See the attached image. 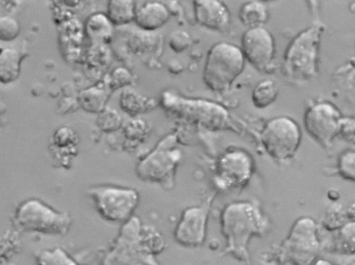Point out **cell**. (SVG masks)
Returning a JSON list of instances; mask_svg holds the SVG:
<instances>
[{
    "label": "cell",
    "mask_w": 355,
    "mask_h": 265,
    "mask_svg": "<svg viewBox=\"0 0 355 265\" xmlns=\"http://www.w3.org/2000/svg\"><path fill=\"white\" fill-rule=\"evenodd\" d=\"M322 28L321 24H313L300 32L289 44L283 63L288 78L301 82L315 76Z\"/></svg>",
    "instance_id": "6da1fadb"
},
{
    "label": "cell",
    "mask_w": 355,
    "mask_h": 265,
    "mask_svg": "<svg viewBox=\"0 0 355 265\" xmlns=\"http://www.w3.org/2000/svg\"><path fill=\"white\" fill-rule=\"evenodd\" d=\"M245 58L240 48L222 42L209 51L203 70V80L212 91L227 90L242 72Z\"/></svg>",
    "instance_id": "7a4b0ae2"
},
{
    "label": "cell",
    "mask_w": 355,
    "mask_h": 265,
    "mask_svg": "<svg viewBox=\"0 0 355 265\" xmlns=\"http://www.w3.org/2000/svg\"><path fill=\"white\" fill-rule=\"evenodd\" d=\"M88 194L98 215L112 223L123 224L133 216L140 198L136 189L114 185L93 186Z\"/></svg>",
    "instance_id": "3957f363"
},
{
    "label": "cell",
    "mask_w": 355,
    "mask_h": 265,
    "mask_svg": "<svg viewBox=\"0 0 355 265\" xmlns=\"http://www.w3.org/2000/svg\"><path fill=\"white\" fill-rule=\"evenodd\" d=\"M174 142L173 136H168L137 164L136 173L141 180L168 188L173 186L175 171L182 158V153L174 147Z\"/></svg>",
    "instance_id": "277c9868"
},
{
    "label": "cell",
    "mask_w": 355,
    "mask_h": 265,
    "mask_svg": "<svg viewBox=\"0 0 355 265\" xmlns=\"http://www.w3.org/2000/svg\"><path fill=\"white\" fill-rule=\"evenodd\" d=\"M15 221L23 231L62 235L69 230V214L54 210L36 199L24 202L17 210Z\"/></svg>",
    "instance_id": "5b68a950"
},
{
    "label": "cell",
    "mask_w": 355,
    "mask_h": 265,
    "mask_svg": "<svg viewBox=\"0 0 355 265\" xmlns=\"http://www.w3.org/2000/svg\"><path fill=\"white\" fill-rule=\"evenodd\" d=\"M162 102L175 116L207 128H218L227 120L226 110L213 102L184 99L170 92L163 94Z\"/></svg>",
    "instance_id": "8992f818"
},
{
    "label": "cell",
    "mask_w": 355,
    "mask_h": 265,
    "mask_svg": "<svg viewBox=\"0 0 355 265\" xmlns=\"http://www.w3.org/2000/svg\"><path fill=\"white\" fill-rule=\"evenodd\" d=\"M301 139L298 125L287 117L269 120L261 134V142L266 153L272 158L286 160L292 157Z\"/></svg>",
    "instance_id": "52a82bcc"
},
{
    "label": "cell",
    "mask_w": 355,
    "mask_h": 265,
    "mask_svg": "<svg viewBox=\"0 0 355 265\" xmlns=\"http://www.w3.org/2000/svg\"><path fill=\"white\" fill-rule=\"evenodd\" d=\"M261 214L247 203H232L224 210L222 228L232 248L245 250L248 239L260 228Z\"/></svg>",
    "instance_id": "ba28073f"
},
{
    "label": "cell",
    "mask_w": 355,
    "mask_h": 265,
    "mask_svg": "<svg viewBox=\"0 0 355 265\" xmlns=\"http://www.w3.org/2000/svg\"><path fill=\"white\" fill-rule=\"evenodd\" d=\"M341 117L333 104L323 101L311 105L306 110L304 123L306 131L313 138L327 146L338 135Z\"/></svg>",
    "instance_id": "9c48e42d"
},
{
    "label": "cell",
    "mask_w": 355,
    "mask_h": 265,
    "mask_svg": "<svg viewBox=\"0 0 355 265\" xmlns=\"http://www.w3.org/2000/svg\"><path fill=\"white\" fill-rule=\"evenodd\" d=\"M207 216L206 206H192L184 209L174 230L175 241L187 248L200 246L205 239Z\"/></svg>",
    "instance_id": "30bf717a"
},
{
    "label": "cell",
    "mask_w": 355,
    "mask_h": 265,
    "mask_svg": "<svg viewBox=\"0 0 355 265\" xmlns=\"http://www.w3.org/2000/svg\"><path fill=\"white\" fill-rule=\"evenodd\" d=\"M244 58L256 69L266 70L271 64L275 54V42L270 33L266 28H248L241 38Z\"/></svg>",
    "instance_id": "8fae6325"
},
{
    "label": "cell",
    "mask_w": 355,
    "mask_h": 265,
    "mask_svg": "<svg viewBox=\"0 0 355 265\" xmlns=\"http://www.w3.org/2000/svg\"><path fill=\"white\" fill-rule=\"evenodd\" d=\"M252 166L250 157L245 151H229L218 160L219 176L227 185H241L249 179Z\"/></svg>",
    "instance_id": "7c38bea8"
},
{
    "label": "cell",
    "mask_w": 355,
    "mask_h": 265,
    "mask_svg": "<svg viewBox=\"0 0 355 265\" xmlns=\"http://www.w3.org/2000/svg\"><path fill=\"white\" fill-rule=\"evenodd\" d=\"M193 6L196 19L202 26L213 30H223L228 26L230 15L223 2L214 0L194 1Z\"/></svg>",
    "instance_id": "4fadbf2b"
},
{
    "label": "cell",
    "mask_w": 355,
    "mask_h": 265,
    "mask_svg": "<svg viewBox=\"0 0 355 265\" xmlns=\"http://www.w3.org/2000/svg\"><path fill=\"white\" fill-rule=\"evenodd\" d=\"M169 10L162 3L150 1L136 10L135 21L146 31H155L162 26L169 19Z\"/></svg>",
    "instance_id": "5bb4252c"
},
{
    "label": "cell",
    "mask_w": 355,
    "mask_h": 265,
    "mask_svg": "<svg viewBox=\"0 0 355 265\" xmlns=\"http://www.w3.org/2000/svg\"><path fill=\"white\" fill-rule=\"evenodd\" d=\"M85 31L92 40L105 42L112 35L113 24L107 15L96 13L87 20Z\"/></svg>",
    "instance_id": "9a60e30c"
},
{
    "label": "cell",
    "mask_w": 355,
    "mask_h": 265,
    "mask_svg": "<svg viewBox=\"0 0 355 265\" xmlns=\"http://www.w3.org/2000/svg\"><path fill=\"white\" fill-rule=\"evenodd\" d=\"M239 17L241 22L249 28L261 27L267 20V7L261 1H248L240 8Z\"/></svg>",
    "instance_id": "2e32d148"
},
{
    "label": "cell",
    "mask_w": 355,
    "mask_h": 265,
    "mask_svg": "<svg viewBox=\"0 0 355 265\" xmlns=\"http://www.w3.org/2000/svg\"><path fill=\"white\" fill-rule=\"evenodd\" d=\"M21 55L14 49L0 51V81L4 83L15 80L19 74Z\"/></svg>",
    "instance_id": "e0dca14e"
},
{
    "label": "cell",
    "mask_w": 355,
    "mask_h": 265,
    "mask_svg": "<svg viewBox=\"0 0 355 265\" xmlns=\"http://www.w3.org/2000/svg\"><path fill=\"white\" fill-rule=\"evenodd\" d=\"M135 5L130 0H112L107 4V17L114 25H123L135 19Z\"/></svg>",
    "instance_id": "ac0fdd59"
},
{
    "label": "cell",
    "mask_w": 355,
    "mask_h": 265,
    "mask_svg": "<svg viewBox=\"0 0 355 265\" xmlns=\"http://www.w3.org/2000/svg\"><path fill=\"white\" fill-rule=\"evenodd\" d=\"M120 104L123 111L132 115L150 110L155 105L152 99H149L131 89H126L122 92Z\"/></svg>",
    "instance_id": "d6986e66"
},
{
    "label": "cell",
    "mask_w": 355,
    "mask_h": 265,
    "mask_svg": "<svg viewBox=\"0 0 355 265\" xmlns=\"http://www.w3.org/2000/svg\"><path fill=\"white\" fill-rule=\"evenodd\" d=\"M277 89L275 83L270 80H264L258 83L252 93V101L258 108H264L276 99Z\"/></svg>",
    "instance_id": "ffe728a7"
},
{
    "label": "cell",
    "mask_w": 355,
    "mask_h": 265,
    "mask_svg": "<svg viewBox=\"0 0 355 265\" xmlns=\"http://www.w3.org/2000/svg\"><path fill=\"white\" fill-rule=\"evenodd\" d=\"M107 94L99 87H93L83 91L80 95L82 107L90 112H100L104 109Z\"/></svg>",
    "instance_id": "44dd1931"
},
{
    "label": "cell",
    "mask_w": 355,
    "mask_h": 265,
    "mask_svg": "<svg viewBox=\"0 0 355 265\" xmlns=\"http://www.w3.org/2000/svg\"><path fill=\"white\" fill-rule=\"evenodd\" d=\"M37 265H77V264L62 250L56 248L44 250L37 259Z\"/></svg>",
    "instance_id": "7402d4cb"
},
{
    "label": "cell",
    "mask_w": 355,
    "mask_h": 265,
    "mask_svg": "<svg viewBox=\"0 0 355 265\" xmlns=\"http://www.w3.org/2000/svg\"><path fill=\"white\" fill-rule=\"evenodd\" d=\"M96 121L99 128L105 132L116 130L122 123L120 114L112 108H105L100 112Z\"/></svg>",
    "instance_id": "603a6c76"
},
{
    "label": "cell",
    "mask_w": 355,
    "mask_h": 265,
    "mask_svg": "<svg viewBox=\"0 0 355 265\" xmlns=\"http://www.w3.org/2000/svg\"><path fill=\"white\" fill-rule=\"evenodd\" d=\"M338 168L345 178L354 180L355 176V153L352 150L343 152L339 157Z\"/></svg>",
    "instance_id": "cb8c5ba5"
},
{
    "label": "cell",
    "mask_w": 355,
    "mask_h": 265,
    "mask_svg": "<svg viewBox=\"0 0 355 265\" xmlns=\"http://www.w3.org/2000/svg\"><path fill=\"white\" fill-rule=\"evenodd\" d=\"M191 44V37L187 32L176 30L170 34L168 45L175 52L180 53L189 48Z\"/></svg>",
    "instance_id": "d4e9b609"
},
{
    "label": "cell",
    "mask_w": 355,
    "mask_h": 265,
    "mask_svg": "<svg viewBox=\"0 0 355 265\" xmlns=\"http://www.w3.org/2000/svg\"><path fill=\"white\" fill-rule=\"evenodd\" d=\"M131 80V75L126 69L116 68L110 76V87L114 89L121 88L129 85Z\"/></svg>",
    "instance_id": "484cf974"
},
{
    "label": "cell",
    "mask_w": 355,
    "mask_h": 265,
    "mask_svg": "<svg viewBox=\"0 0 355 265\" xmlns=\"http://www.w3.org/2000/svg\"><path fill=\"white\" fill-rule=\"evenodd\" d=\"M18 25L16 21L10 18H0V39H13L18 33Z\"/></svg>",
    "instance_id": "4316f807"
},
{
    "label": "cell",
    "mask_w": 355,
    "mask_h": 265,
    "mask_svg": "<svg viewBox=\"0 0 355 265\" xmlns=\"http://www.w3.org/2000/svg\"><path fill=\"white\" fill-rule=\"evenodd\" d=\"M340 240L341 244H345L347 249H352L354 251V223L346 224L340 231Z\"/></svg>",
    "instance_id": "83f0119b"
},
{
    "label": "cell",
    "mask_w": 355,
    "mask_h": 265,
    "mask_svg": "<svg viewBox=\"0 0 355 265\" xmlns=\"http://www.w3.org/2000/svg\"><path fill=\"white\" fill-rule=\"evenodd\" d=\"M338 134L349 141L354 140V119L350 117H341Z\"/></svg>",
    "instance_id": "f1b7e54d"
},
{
    "label": "cell",
    "mask_w": 355,
    "mask_h": 265,
    "mask_svg": "<svg viewBox=\"0 0 355 265\" xmlns=\"http://www.w3.org/2000/svg\"><path fill=\"white\" fill-rule=\"evenodd\" d=\"M74 138L73 132L67 128L60 129L56 135L57 142L61 145L72 143Z\"/></svg>",
    "instance_id": "f546056e"
},
{
    "label": "cell",
    "mask_w": 355,
    "mask_h": 265,
    "mask_svg": "<svg viewBox=\"0 0 355 265\" xmlns=\"http://www.w3.org/2000/svg\"><path fill=\"white\" fill-rule=\"evenodd\" d=\"M313 265H334L331 262L326 260V259H318L317 260Z\"/></svg>",
    "instance_id": "4dcf8cb0"
}]
</instances>
